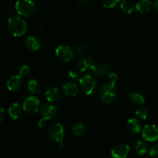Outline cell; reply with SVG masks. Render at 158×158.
Wrapping results in <instances>:
<instances>
[{
    "instance_id": "cell-1",
    "label": "cell",
    "mask_w": 158,
    "mask_h": 158,
    "mask_svg": "<svg viewBox=\"0 0 158 158\" xmlns=\"http://www.w3.org/2000/svg\"><path fill=\"white\" fill-rule=\"evenodd\" d=\"M98 96L100 101L104 104H111L117 100V89L115 83H105L99 88Z\"/></svg>"
},
{
    "instance_id": "cell-2",
    "label": "cell",
    "mask_w": 158,
    "mask_h": 158,
    "mask_svg": "<svg viewBox=\"0 0 158 158\" xmlns=\"http://www.w3.org/2000/svg\"><path fill=\"white\" fill-rule=\"evenodd\" d=\"M7 27L9 32L15 37L22 36L27 31L26 22L19 15H13L8 19Z\"/></svg>"
},
{
    "instance_id": "cell-3",
    "label": "cell",
    "mask_w": 158,
    "mask_h": 158,
    "mask_svg": "<svg viewBox=\"0 0 158 158\" xmlns=\"http://www.w3.org/2000/svg\"><path fill=\"white\" fill-rule=\"evenodd\" d=\"M18 14L23 17H30L36 11V5L32 0H17L15 5Z\"/></svg>"
},
{
    "instance_id": "cell-4",
    "label": "cell",
    "mask_w": 158,
    "mask_h": 158,
    "mask_svg": "<svg viewBox=\"0 0 158 158\" xmlns=\"http://www.w3.org/2000/svg\"><path fill=\"white\" fill-rule=\"evenodd\" d=\"M79 82L81 90L87 96L94 94L97 88V80L91 74L82 76L79 80Z\"/></svg>"
},
{
    "instance_id": "cell-5",
    "label": "cell",
    "mask_w": 158,
    "mask_h": 158,
    "mask_svg": "<svg viewBox=\"0 0 158 158\" xmlns=\"http://www.w3.org/2000/svg\"><path fill=\"white\" fill-rule=\"evenodd\" d=\"M23 110L26 114L29 115L36 114L40 110V100L35 96H30L27 97L23 102Z\"/></svg>"
},
{
    "instance_id": "cell-6",
    "label": "cell",
    "mask_w": 158,
    "mask_h": 158,
    "mask_svg": "<svg viewBox=\"0 0 158 158\" xmlns=\"http://www.w3.org/2000/svg\"><path fill=\"white\" fill-rule=\"evenodd\" d=\"M55 53L59 60L65 62V63L71 61L73 59L74 56H75V52H74L73 49L69 46H67V45L59 46L56 49Z\"/></svg>"
},
{
    "instance_id": "cell-7",
    "label": "cell",
    "mask_w": 158,
    "mask_h": 158,
    "mask_svg": "<svg viewBox=\"0 0 158 158\" xmlns=\"http://www.w3.org/2000/svg\"><path fill=\"white\" fill-rule=\"evenodd\" d=\"M49 135L53 141L61 143L65 137L64 127L59 123H54L49 128Z\"/></svg>"
},
{
    "instance_id": "cell-8",
    "label": "cell",
    "mask_w": 158,
    "mask_h": 158,
    "mask_svg": "<svg viewBox=\"0 0 158 158\" xmlns=\"http://www.w3.org/2000/svg\"><path fill=\"white\" fill-rule=\"evenodd\" d=\"M89 70L98 77H104L110 72V65L107 62L94 63L89 68Z\"/></svg>"
},
{
    "instance_id": "cell-9",
    "label": "cell",
    "mask_w": 158,
    "mask_h": 158,
    "mask_svg": "<svg viewBox=\"0 0 158 158\" xmlns=\"http://www.w3.org/2000/svg\"><path fill=\"white\" fill-rule=\"evenodd\" d=\"M142 137L146 141H156L158 140V127L154 124L146 125L142 131Z\"/></svg>"
},
{
    "instance_id": "cell-10",
    "label": "cell",
    "mask_w": 158,
    "mask_h": 158,
    "mask_svg": "<svg viewBox=\"0 0 158 158\" xmlns=\"http://www.w3.org/2000/svg\"><path fill=\"white\" fill-rule=\"evenodd\" d=\"M129 152L130 147L124 143H117L111 150V154L114 158H127Z\"/></svg>"
},
{
    "instance_id": "cell-11",
    "label": "cell",
    "mask_w": 158,
    "mask_h": 158,
    "mask_svg": "<svg viewBox=\"0 0 158 158\" xmlns=\"http://www.w3.org/2000/svg\"><path fill=\"white\" fill-rule=\"evenodd\" d=\"M56 106L51 103H46L40 107V114L42 116V118L46 120H49L53 118L56 115Z\"/></svg>"
},
{
    "instance_id": "cell-12",
    "label": "cell",
    "mask_w": 158,
    "mask_h": 158,
    "mask_svg": "<svg viewBox=\"0 0 158 158\" xmlns=\"http://www.w3.org/2000/svg\"><path fill=\"white\" fill-rule=\"evenodd\" d=\"M23 83V77L19 75H13L8 80L6 86L9 90L16 91L22 87Z\"/></svg>"
},
{
    "instance_id": "cell-13",
    "label": "cell",
    "mask_w": 158,
    "mask_h": 158,
    "mask_svg": "<svg viewBox=\"0 0 158 158\" xmlns=\"http://www.w3.org/2000/svg\"><path fill=\"white\" fill-rule=\"evenodd\" d=\"M80 87L73 82H67L63 86V92L67 97H75L78 95Z\"/></svg>"
},
{
    "instance_id": "cell-14",
    "label": "cell",
    "mask_w": 158,
    "mask_h": 158,
    "mask_svg": "<svg viewBox=\"0 0 158 158\" xmlns=\"http://www.w3.org/2000/svg\"><path fill=\"white\" fill-rule=\"evenodd\" d=\"M46 99L49 103H55L61 99V92L57 87H51L46 90Z\"/></svg>"
},
{
    "instance_id": "cell-15",
    "label": "cell",
    "mask_w": 158,
    "mask_h": 158,
    "mask_svg": "<svg viewBox=\"0 0 158 158\" xmlns=\"http://www.w3.org/2000/svg\"><path fill=\"white\" fill-rule=\"evenodd\" d=\"M25 46L29 51L35 52V51L39 50L40 49L41 43L38 38L32 36V35H29L25 40Z\"/></svg>"
},
{
    "instance_id": "cell-16",
    "label": "cell",
    "mask_w": 158,
    "mask_h": 158,
    "mask_svg": "<svg viewBox=\"0 0 158 158\" xmlns=\"http://www.w3.org/2000/svg\"><path fill=\"white\" fill-rule=\"evenodd\" d=\"M94 63V60L90 56H83L77 62V69H80V72H85L87 69H89L90 66Z\"/></svg>"
},
{
    "instance_id": "cell-17",
    "label": "cell",
    "mask_w": 158,
    "mask_h": 158,
    "mask_svg": "<svg viewBox=\"0 0 158 158\" xmlns=\"http://www.w3.org/2000/svg\"><path fill=\"white\" fill-rule=\"evenodd\" d=\"M23 112V108L18 103H14L8 108V114L12 120H15L20 117Z\"/></svg>"
},
{
    "instance_id": "cell-18",
    "label": "cell",
    "mask_w": 158,
    "mask_h": 158,
    "mask_svg": "<svg viewBox=\"0 0 158 158\" xmlns=\"http://www.w3.org/2000/svg\"><path fill=\"white\" fill-rule=\"evenodd\" d=\"M127 128L131 134H137L141 131L142 126L140 122L136 118H131L127 122Z\"/></svg>"
},
{
    "instance_id": "cell-19",
    "label": "cell",
    "mask_w": 158,
    "mask_h": 158,
    "mask_svg": "<svg viewBox=\"0 0 158 158\" xmlns=\"http://www.w3.org/2000/svg\"><path fill=\"white\" fill-rule=\"evenodd\" d=\"M135 7L137 12L140 13H147L152 9L153 3L151 0H139Z\"/></svg>"
},
{
    "instance_id": "cell-20",
    "label": "cell",
    "mask_w": 158,
    "mask_h": 158,
    "mask_svg": "<svg viewBox=\"0 0 158 158\" xmlns=\"http://www.w3.org/2000/svg\"><path fill=\"white\" fill-rule=\"evenodd\" d=\"M129 100L135 106H141L145 103V99L143 94L137 91H134L129 94Z\"/></svg>"
},
{
    "instance_id": "cell-21",
    "label": "cell",
    "mask_w": 158,
    "mask_h": 158,
    "mask_svg": "<svg viewBox=\"0 0 158 158\" xmlns=\"http://www.w3.org/2000/svg\"><path fill=\"white\" fill-rule=\"evenodd\" d=\"M28 89L32 95H36L39 94L42 90V85L38 80H31L28 83L27 85Z\"/></svg>"
},
{
    "instance_id": "cell-22",
    "label": "cell",
    "mask_w": 158,
    "mask_h": 158,
    "mask_svg": "<svg viewBox=\"0 0 158 158\" xmlns=\"http://www.w3.org/2000/svg\"><path fill=\"white\" fill-rule=\"evenodd\" d=\"M134 2L131 0H122L120 2V9L124 13L131 14L134 10Z\"/></svg>"
},
{
    "instance_id": "cell-23",
    "label": "cell",
    "mask_w": 158,
    "mask_h": 158,
    "mask_svg": "<svg viewBox=\"0 0 158 158\" xmlns=\"http://www.w3.org/2000/svg\"><path fill=\"white\" fill-rule=\"evenodd\" d=\"M72 132L77 137H80L86 132V127L83 123L77 122V123H74L73 126L72 127Z\"/></svg>"
},
{
    "instance_id": "cell-24",
    "label": "cell",
    "mask_w": 158,
    "mask_h": 158,
    "mask_svg": "<svg viewBox=\"0 0 158 158\" xmlns=\"http://www.w3.org/2000/svg\"><path fill=\"white\" fill-rule=\"evenodd\" d=\"M135 149L139 155H144L148 151V145L143 140H138L136 143Z\"/></svg>"
},
{
    "instance_id": "cell-25",
    "label": "cell",
    "mask_w": 158,
    "mask_h": 158,
    "mask_svg": "<svg viewBox=\"0 0 158 158\" xmlns=\"http://www.w3.org/2000/svg\"><path fill=\"white\" fill-rule=\"evenodd\" d=\"M89 49V44L86 42H82L79 43L76 48V53L79 56H83Z\"/></svg>"
},
{
    "instance_id": "cell-26",
    "label": "cell",
    "mask_w": 158,
    "mask_h": 158,
    "mask_svg": "<svg viewBox=\"0 0 158 158\" xmlns=\"http://www.w3.org/2000/svg\"><path fill=\"white\" fill-rule=\"evenodd\" d=\"M135 115L140 120H146L149 116V110L145 106H140L135 111Z\"/></svg>"
},
{
    "instance_id": "cell-27",
    "label": "cell",
    "mask_w": 158,
    "mask_h": 158,
    "mask_svg": "<svg viewBox=\"0 0 158 158\" xmlns=\"http://www.w3.org/2000/svg\"><path fill=\"white\" fill-rule=\"evenodd\" d=\"M122 0H103V6L106 9H113Z\"/></svg>"
},
{
    "instance_id": "cell-28",
    "label": "cell",
    "mask_w": 158,
    "mask_h": 158,
    "mask_svg": "<svg viewBox=\"0 0 158 158\" xmlns=\"http://www.w3.org/2000/svg\"><path fill=\"white\" fill-rule=\"evenodd\" d=\"M69 77L72 80H80L81 76H80V71L78 69H73L69 72Z\"/></svg>"
},
{
    "instance_id": "cell-29",
    "label": "cell",
    "mask_w": 158,
    "mask_h": 158,
    "mask_svg": "<svg viewBox=\"0 0 158 158\" xmlns=\"http://www.w3.org/2000/svg\"><path fill=\"white\" fill-rule=\"evenodd\" d=\"M29 73H30V66H29V65L25 64L23 65V66L20 67L19 74V75L23 78V77H27L29 74Z\"/></svg>"
},
{
    "instance_id": "cell-30",
    "label": "cell",
    "mask_w": 158,
    "mask_h": 158,
    "mask_svg": "<svg viewBox=\"0 0 158 158\" xmlns=\"http://www.w3.org/2000/svg\"><path fill=\"white\" fill-rule=\"evenodd\" d=\"M150 155L152 158H158V143L152 147L150 150Z\"/></svg>"
},
{
    "instance_id": "cell-31",
    "label": "cell",
    "mask_w": 158,
    "mask_h": 158,
    "mask_svg": "<svg viewBox=\"0 0 158 158\" xmlns=\"http://www.w3.org/2000/svg\"><path fill=\"white\" fill-rule=\"evenodd\" d=\"M108 77H109V82H111L113 83H116L117 80V74L115 72H110L108 74Z\"/></svg>"
},
{
    "instance_id": "cell-32",
    "label": "cell",
    "mask_w": 158,
    "mask_h": 158,
    "mask_svg": "<svg viewBox=\"0 0 158 158\" xmlns=\"http://www.w3.org/2000/svg\"><path fill=\"white\" fill-rule=\"evenodd\" d=\"M77 2L79 6H82L83 8H87L89 4L88 0H77Z\"/></svg>"
},
{
    "instance_id": "cell-33",
    "label": "cell",
    "mask_w": 158,
    "mask_h": 158,
    "mask_svg": "<svg viewBox=\"0 0 158 158\" xmlns=\"http://www.w3.org/2000/svg\"><path fill=\"white\" fill-rule=\"evenodd\" d=\"M47 120H45V119H43V118H42V119H40V120H39V122H38V126H39V127L40 128H44L46 126V124H47Z\"/></svg>"
},
{
    "instance_id": "cell-34",
    "label": "cell",
    "mask_w": 158,
    "mask_h": 158,
    "mask_svg": "<svg viewBox=\"0 0 158 158\" xmlns=\"http://www.w3.org/2000/svg\"><path fill=\"white\" fill-rule=\"evenodd\" d=\"M4 117H5L4 108L0 105V122H2V120L4 119Z\"/></svg>"
},
{
    "instance_id": "cell-35",
    "label": "cell",
    "mask_w": 158,
    "mask_h": 158,
    "mask_svg": "<svg viewBox=\"0 0 158 158\" xmlns=\"http://www.w3.org/2000/svg\"><path fill=\"white\" fill-rule=\"evenodd\" d=\"M153 6H154V9L158 12V0H156V1L154 2V3L153 4Z\"/></svg>"
},
{
    "instance_id": "cell-36",
    "label": "cell",
    "mask_w": 158,
    "mask_h": 158,
    "mask_svg": "<svg viewBox=\"0 0 158 158\" xmlns=\"http://www.w3.org/2000/svg\"><path fill=\"white\" fill-rule=\"evenodd\" d=\"M39 28H40V30H43V23H40L39 25Z\"/></svg>"
}]
</instances>
